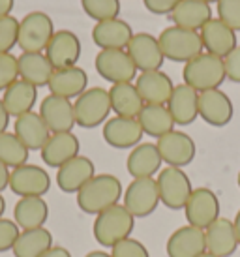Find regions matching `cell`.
Listing matches in <instances>:
<instances>
[{"instance_id":"1","label":"cell","mask_w":240,"mask_h":257,"mask_svg":"<svg viewBox=\"0 0 240 257\" xmlns=\"http://www.w3.org/2000/svg\"><path fill=\"white\" fill-rule=\"evenodd\" d=\"M75 195H77V207L85 214L98 216L105 208L118 205L124 190L114 175L103 173V175H94Z\"/></svg>"},{"instance_id":"2","label":"cell","mask_w":240,"mask_h":257,"mask_svg":"<svg viewBox=\"0 0 240 257\" xmlns=\"http://www.w3.org/2000/svg\"><path fill=\"white\" fill-rule=\"evenodd\" d=\"M135 225V218L126 210L124 205H114L111 208H105L99 212L94 220L92 233L99 246L103 248H113L124 238H130Z\"/></svg>"},{"instance_id":"3","label":"cell","mask_w":240,"mask_h":257,"mask_svg":"<svg viewBox=\"0 0 240 257\" xmlns=\"http://www.w3.org/2000/svg\"><path fill=\"white\" fill-rule=\"evenodd\" d=\"M182 77L184 83L197 92L219 88V85L225 81L223 58L210 53H201L199 57L191 58L190 62L184 64Z\"/></svg>"},{"instance_id":"4","label":"cell","mask_w":240,"mask_h":257,"mask_svg":"<svg viewBox=\"0 0 240 257\" xmlns=\"http://www.w3.org/2000/svg\"><path fill=\"white\" fill-rule=\"evenodd\" d=\"M163 57L171 62H190L191 58L199 57L203 53V40L195 30H186L180 27H167L158 36Z\"/></svg>"},{"instance_id":"5","label":"cell","mask_w":240,"mask_h":257,"mask_svg":"<svg viewBox=\"0 0 240 257\" xmlns=\"http://www.w3.org/2000/svg\"><path fill=\"white\" fill-rule=\"evenodd\" d=\"M111 111L113 109H111V100H109V90L101 86L86 88L79 98H75V103H73L75 124L86 130L105 124Z\"/></svg>"},{"instance_id":"6","label":"cell","mask_w":240,"mask_h":257,"mask_svg":"<svg viewBox=\"0 0 240 257\" xmlns=\"http://www.w3.org/2000/svg\"><path fill=\"white\" fill-rule=\"evenodd\" d=\"M55 32V23L45 12H30L19 21L17 45L23 53H43Z\"/></svg>"},{"instance_id":"7","label":"cell","mask_w":240,"mask_h":257,"mask_svg":"<svg viewBox=\"0 0 240 257\" xmlns=\"http://www.w3.org/2000/svg\"><path fill=\"white\" fill-rule=\"evenodd\" d=\"M158 192H160V203H163L171 210H180L186 207L190 199L193 186L190 177L180 167H165L158 173Z\"/></svg>"},{"instance_id":"8","label":"cell","mask_w":240,"mask_h":257,"mask_svg":"<svg viewBox=\"0 0 240 257\" xmlns=\"http://www.w3.org/2000/svg\"><path fill=\"white\" fill-rule=\"evenodd\" d=\"M94 66H96L99 77L109 81L111 85L134 83L135 75H137V68L126 49H101L96 55Z\"/></svg>"},{"instance_id":"9","label":"cell","mask_w":240,"mask_h":257,"mask_svg":"<svg viewBox=\"0 0 240 257\" xmlns=\"http://www.w3.org/2000/svg\"><path fill=\"white\" fill-rule=\"evenodd\" d=\"M124 207L134 218H147L160 205V192L156 179H134L124 190Z\"/></svg>"},{"instance_id":"10","label":"cell","mask_w":240,"mask_h":257,"mask_svg":"<svg viewBox=\"0 0 240 257\" xmlns=\"http://www.w3.org/2000/svg\"><path fill=\"white\" fill-rule=\"evenodd\" d=\"M8 188L19 197H43L51 188V177L40 165L25 164L12 169Z\"/></svg>"},{"instance_id":"11","label":"cell","mask_w":240,"mask_h":257,"mask_svg":"<svg viewBox=\"0 0 240 257\" xmlns=\"http://www.w3.org/2000/svg\"><path fill=\"white\" fill-rule=\"evenodd\" d=\"M188 225H193L205 231L210 223L219 218V199L210 188H193L190 199L184 207Z\"/></svg>"},{"instance_id":"12","label":"cell","mask_w":240,"mask_h":257,"mask_svg":"<svg viewBox=\"0 0 240 257\" xmlns=\"http://www.w3.org/2000/svg\"><path fill=\"white\" fill-rule=\"evenodd\" d=\"M156 147L162 156V162H165L169 167H180V169L190 165L197 154L195 141L180 130H173L162 136L156 141Z\"/></svg>"},{"instance_id":"13","label":"cell","mask_w":240,"mask_h":257,"mask_svg":"<svg viewBox=\"0 0 240 257\" xmlns=\"http://www.w3.org/2000/svg\"><path fill=\"white\" fill-rule=\"evenodd\" d=\"M128 55L134 60L137 72H154V70H162L163 57L162 47L158 38H154L149 32H137L128 43Z\"/></svg>"},{"instance_id":"14","label":"cell","mask_w":240,"mask_h":257,"mask_svg":"<svg viewBox=\"0 0 240 257\" xmlns=\"http://www.w3.org/2000/svg\"><path fill=\"white\" fill-rule=\"evenodd\" d=\"M234 107L231 98L219 88L199 92V116L214 128H223L233 120Z\"/></svg>"},{"instance_id":"15","label":"cell","mask_w":240,"mask_h":257,"mask_svg":"<svg viewBox=\"0 0 240 257\" xmlns=\"http://www.w3.org/2000/svg\"><path fill=\"white\" fill-rule=\"evenodd\" d=\"M45 57L55 70L77 66L81 58V40L71 30H57L45 49Z\"/></svg>"},{"instance_id":"16","label":"cell","mask_w":240,"mask_h":257,"mask_svg":"<svg viewBox=\"0 0 240 257\" xmlns=\"http://www.w3.org/2000/svg\"><path fill=\"white\" fill-rule=\"evenodd\" d=\"M40 116L47 124L51 134H62L71 132L75 126V113H73V103L71 100L49 94L45 96L40 103Z\"/></svg>"},{"instance_id":"17","label":"cell","mask_w":240,"mask_h":257,"mask_svg":"<svg viewBox=\"0 0 240 257\" xmlns=\"http://www.w3.org/2000/svg\"><path fill=\"white\" fill-rule=\"evenodd\" d=\"M135 88L143 98L145 105H167L173 94V81L165 72H141L135 77Z\"/></svg>"},{"instance_id":"18","label":"cell","mask_w":240,"mask_h":257,"mask_svg":"<svg viewBox=\"0 0 240 257\" xmlns=\"http://www.w3.org/2000/svg\"><path fill=\"white\" fill-rule=\"evenodd\" d=\"M143 132L137 118H126V116H113L107 118L103 124V139L113 149H135L141 143Z\"/></svg>"},{"instance_id":"19","label":"cell","mask_w":240,"mask_h":257,"mask_svg":"<svg viewBox=\"0 0 240 257\" xmlns=\"http://www.w3.org/2000/svg\"><path fill=\"white\" fill-rule=\"evenodd\" d=\"M96 175L94 162L86 156H75L57 171V184L64 193H77Z\"/></svg>"},{"instance_id":"20","label":"cell","mask_w":240,"mask_h":257,"mask_svg":"<svg viewBox=\"0 0 240 257\" xmlns=\"http://www.w3.org/2000/svg\"><path fill=\"white\" fill-rule=\"evenodd\" d=\"M205 242L206 251H210L212 255L231 257L238 248V238H236L233 221L219 216L218 220L205 229Z\"/></svg>"},{"instance_id":"21","label":"cell","mask_w":240,"mask_h":257,"mask_svg":"<svg viewBox=\"0 0 240 257\" xmlns=\"http://www.w3.org/2000/svg\"><path fill=\"white\" fill-rule=\"evenodd\" d=\"M169 257H199L206 251L205 231L193 225L178 227L165 244Z\"/></svg>"},{"instance_id":"22","label":"cell","mask_w":240,"mask_h":257,"mask_svg":"<svg viewBox=\"0 0 240 257\" xmlns=\"http://www.w3.org/2000/svg\"><path fill=\"white\" fill-rule=\"evenodd\" d=\"M79 139L73 132H62V134H51L47 143L43 145L42 160L49 167H62L66 162H70L71 158L79 156Z\"/></svg>"},{"instance_id":"23","label":"cell","mask_w":240,"mask_h":257,"mask_svg":"<svg viewBox=\"0 0 240 257\" xmlns=\"http://www.w3.org/2000/svg\"><path fill=\"white\" fill-rule=\"evenodd\" d=\"M47 88L55 96H60V98H66V100H73V98H79L88 88V75L79 66L55 70L49 79Z\"/></svg>"},{"instance_id":"24","label":"cell","mask_w":240,"mask_h":257,"mask_svg":"<svg viewBox=\"0 0 240 257\" xmlns=\"http://www.w3.org/2000/svg\"><path fill=\"white\" fill-rule=\"evenodd\" d=\"M199 34H201L203 47L206 49V53L216 55L219 58H225L238 45L236 43V32L233 29H229L223 21L214 19V17L199 30Z\"/></svg>"},{"instance_id":"25","label":"cell","mask_w":240,"mask_h":257,"mask_svg":"<svg viewBox=\"0 0 240 257\" xmlns=\"http://www.w3.org/2000/svg\"><path fill=\"white\" fill-rule=\"evenodd\" d=\"M171 116L178 126H190L199 116V92L193 90L186 83L173 88L169 101H167Z\"/></svg>"},{"instance_id":"26","label":"cell","mask_w":240,"mask_h":257,"mask_svg":"<svg viewBox=\"0 0 240 257\" xmlns=\"http://www.w3.org/2000/svg\"><path fill=\"white\" fill-rule=\"evenodd\" d=\"M134 38V30L120 17L99 21L92 29V40L101 49H126L130 40Z\"/></svg>"},{"instance_id":"27","label":"cell","mask_w":240,"mask_h":257,"mask_svg":"<svg viewBox=\"0 0 240 257\" xmlns=\"http://www.w3.org/2000/svg\"><path fill=\"white\" fill-rule=\"evenodd\" d=\"M162 156L156 143H139L126 160V169L134 179H154L162 171Z\"/></svg>"},{"instance_id":"28","label":"cell","mask_w":240,"mask_h":257,"mask_svg":"<svg viewBox=\"0 0 240 257\" xmlns=\"http://www.w3.org/2000/svg\"><path fill=\"white\" fill-rule=\"evenodd\" d=\"M14 134L21 139V143L29 150H42L43 145L47 143V139L51 137L47 124L43 122L40 113H34V111L15 118Z\"/></svg>"},{"instance_id":"29","label":"cell","mask_w":240,"mask_h":257,"mask_svg":"<svg viewBox=\"0 0 240 257\" xmlns=\"http://www.w3.org/2000/svg\"><path fill=\"white\" fill-rule=\"evenodd\" d=\"M169 17L175 23V27L199 32L212 19V10L210 4H205L201 0H182L171 12Z\"/></svg>"},{"instance_id":"30","label":"cell","mask_w":240,"mask_h":257,"mask_svg":"<svg viewBox=\"0 0 240 257\" xmlns=\"http://www.w3.org/2000/svg\"><path fill=\"white\" fill-rule=\"evenodd\" d=\"M17 66L19 79L34 85L36 88L49 85V79L55 72L45 53H23L21 57H17Z\"/></svg>"},{"instance_id":"31","label":"cell","mask_w":240,"mask_h":257,"mask_svg":"<svg viewBox=\"0 0 240 257\" xmlns=\"http://www.w3.org/2000/svg\"><path fill=\"white\" fill-rule=\"evenodd\" d=\"M49 218V205L43 197H21L14 207V221L21 231L43 227Z\"/></svg>"},{"instance_id":"32","label":"cell","mask_w":240,"mask_h":257,"mask_svg":"<svg viewBox=\"0 0 240 257\" xmlns=\"http://www.w3.org/2000/svg\"><path fill=\"white\" fill-rule=\"evenodd\" d=\"M38 100V88L34 85H30L23 79H17L14 85H10L4 90L2 96V103L10 116H21L25 113H30L36 105Z\"/></svg>"},{"instance_id":"33","label":"cell","mask_w":240,"mask_h":257,"mask_svg":"<svg viewBox=\"0 0 240 257\" xmlns=\"http://www.w3.org/2000/svg\"><path fill=\"white\" fill-rule=\"evenodd\" d=\"M109 100L111 109L116 116H126V118H137L139 113L145 107V101L139 96L135 83H116L109 88Z\"/></svg>"},{"instance_id":"34","label":"cell","mask_w":240,"mask_h":257,"mask_svg":"<svg viewBox=\"0 0 240 257\" xmlns=\"http://www.w3.org/2000/svg\"><path fill=\"white\" fill-rule=\"evenodd\" d=\"M51 246H53V235L49 229H27L19 233L12 251L15 257H42Z\"/></svg>"},{"instance_id":"35","label":"cell","mask_w":240,"mask_h":257,"mask_svg":"<svg viewBox=\"0 0 240 257\" xmlns=\"http://www.w3.org/2000/svg\"><path fill=\"white\" fill-rule=\"evenodd\" d=\"M137 120L141 124L143 132L156 139H160L162 136L175 130V120H173L167 105H145L137 116Z\"/></svg>"},{"instance_id":"36","label":"cell","mask_w":240,"mask_h":257,"mask_svg":"<svg viewBox=\"0 0 240 257\" xmlns=\"http://www.w3.org/2000/svg\"><path fill=\"white\" fill-rule=\"evenodd\" d=\"M29 152L30 150L21 143V139L15 134H10V132L0 134V162L8 165L10 169L27 164Z\"/></svg>"},{"instance_id":"37","label":"cell","mask_w":240,"mask_h":257,"mask_svg":"<svg viewBox=\"0 0 240 257\" xmlns=\"http://www.w3.org/2000/svg\"><path fill=\"white\" fill-rule=\"evenodd\" d=\"M81 6L96 23L116 19L120 15V0H81Z\"/></svg>"},{"instance_id":"38","label":"cell","mask_w":240,"mask_h":257,"mask_svg":"<svg viewBox=\"0 0 240 257\" xmlns=\"http://www.w3.org/2000/svg\"><path fill=\"white\" fill-rule=\"evenodd\" d=\"M19 38V19L14 15L0 17V53H12Z\"/></svg>"},{"instance_id":"39","label":"cell","mask_w":240,"mask_h":257,"mask_svg":"<svg viewBox=\"0 0 240 257\" xmlns=\"http://www.w3.org/2000/svg\"><path fill=\"white\" fill-rule=\"evenodd\" d=\"M17 79H19L17 57H14L12 53H0V92H4L10 85H14Z\"/></svg>"},{"instance_id":"40","label":"cell","mask_w":240,"mask_h":257,"mask_svg":"<svg viewBox=\"0 0 240 257\" xmlns=\"http://www.w3.org/2000/svg\"><path fill=\"white\" fill-rule=\"evenodd\" d=\"M218 19L234 32L240 30V0H218Z\"/></svg>"},{"instance_id":"41","label":"cell","mask_w":240,"mask_h":257,"mask_svg":"<svg viewBox=\"0 0 240 257\" xmlns=\"http://www.w3.org/2000/svg\"><path fill=\"white\" fill-rule=\"evenodd\" d=\"M111 257H150L147 246L137 238H124L111 248Z\"/></svg>"},{"instance_id":"42","label":"cell","mask_w":240,"mask_h":257,"mask_svg":"<svg viewBox=\"0 0 240 257\" xmlns=\"http://www.w3.org/2000/svg\"><path fill=\"white\" fill-rule=\"evenodd\" d=\"M19 233H21V229H19V225L14 220L0 218V251L12 250Z\"/></svg>"},{"instance_id":"43","label":"cell","mask_w":240,"mask_h":257,"mask_svg":"<svg viewBox=\"0 0 240 257\" xmlns=\"http://www.w3.org/2000/svg\"><path fill=\"white\" fill-rule=\"evenodd\" d=\"M223 66H225V79L233 83H240V45H236L223 58Z\"/></svg>"},{"instance_id":"44","label":"cell","mask_w":240,"mask_h":257,"mask_svg":"<svg viewBox=\"0 0 240 257\" xmlns=\"http://www.w3.org/2000/svg\"><path fill=\"white\" fill-rule=\"evenodd\" d=\"M145 8L154 15H171V12L182 2V0H143Z\"/></svg>"},{"instance_id":"45","label":"cell","mask_w":240,"mask_h":257,"mask_svg":"<svg viewBox=\"0 0 240 257\" xmlns=\"http://www.w3.org/2000/svg\"><path fill=\"white\" fill-rule=\"evenodd\" d=\"M10 173H12V169L0 162V193L10 186Z\"/></svg>"},{"instance_id":"46","label":"cell","mask_w":240,"mask_h":257,"mask_svg":"<svg viewBox=\"0 0 240 257\" xmlns=\"http://www.w3.org/2000/svg\"><path fill=\"white\" fill-rule=\"evenodd\" d=\"M42 257H71V253L64 246H51Z\"/></svg>"},{"instance_id":"47","label":"cell","mask_w":240,"mask_h":257,"mask_svg":"<svg viewBox=\"0 0 240 257\" xmlns=\"http://www.w3.org/2000/svg\"><path fill=\"white\" fill-rule=\"evenodd\" d=\"M8 124H10V113L6 111L4 103H2V98H0V134L8 132Z\"/></svg>"},{"instance_id":"48","label":"cell","mask_w":240,"mask_h":257,"mask_svg":"<svg viewBox=\"0 0 240 257\" xmlns=\"http://www.w3.org/2000/svg\"><path fill=\"white\" fill-rule=\"evenodd\" d=\"M14 6H15V0H0V17L12 15Z\"/></svg>"},{"instance_id":"49","label":"cell","mask_w":240,"mask_h":257,"mask_svg":"<svg viewBox=\"0 0 240 257\" xmlns=\"http://www.w3.org/2000/svg\"><path fill=\"white\" fill-rule=\"evenodd\" d=\"M233 225H234V231H236V238H238V246H240V210L236 212V216H234Z\"/></svg>"},{"instance_id":"50","label":"cell","mask_w":240,"mask_h":257,"mask_svg":"<svg viewBox=\"0 0 240 257\" xmlns=\"http://www.w3.org/2000/svg\"><path fill=\"white\" fill-rule=\"evenodd\" d=\"M85 257H111V253L101 251V250H94V251H90V253H86Z\"/></svg>"},{"instance_id":"51","label":"cell","mask_w":240,"mask_h":257,"mask_svg":"<svg viewBox=\"0 0 240 257\" xmlns=\"http://www.w3.org/2000/svg\"><path fill=\"white\" fill-rule=\"evenodd\" d=\"M4 212H6V199L0 193V218H4Z\"/></svg>"},{"instance_id":"52","label":"cell","mask_w":240,"mask_h":257,"mask_svg":"<svg viewBox=\"0 0 240 257\" xmlns=\"http://www.w3.org/2000/svg\"><path fill=\"white\" fill-rule=\"evenodd\" d=\"M199 257H216V255H212L210 251H205V253H201Z\"/></svg>"},{"instance_id":"53","label":"cell","mask_w":240,"mask_h":257,"mask_svg":"<svg viewBox=\"0 0 240 257\" xmlns=\"http://www.w3.org/2000/svg\"><path fill=\"white\" fill-rule=\"evenodd\" d=\"M201 2H205V4H212V2H218V0H201Z\"/></svg>"},{"instance_id":"54","label":"cell","mask_w":240,"mask_h":257,"mask_svg":"<svg viewBox=\"0 0 240 257\" xmlns=\"http://www.w3.org/2000/svg\"><path fill=\"white\" fill-rule=\"evenodd\" d=\"M236 182H238V188H240V173H238V177H236Z\"/></svg>"}]
</instances>
